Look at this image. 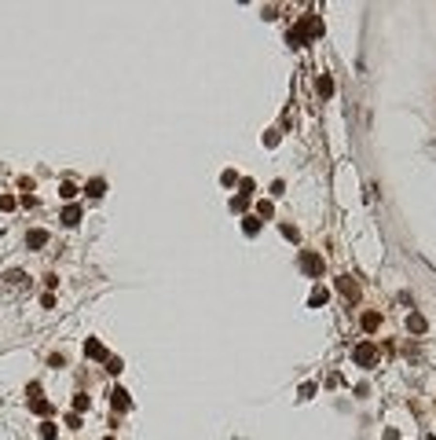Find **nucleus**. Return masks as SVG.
<instances>
[{"label":"nucleus","instance_id":"5","mask_svg":"<svg viewBox=\"0 0 436 440\" xmlns=\"http://www.w3.org/2000/svg\"><path fill=\"white\" fill-rule=\"evenodd\" d=\"M110 396H114V407H121V411L129 407V392H125V389H114Z\"/></svg>","mask_w":436,"mask_h":440},{"label":"nucleus","instance_id":"3","mask_svg":"<svg viewBox=\"0 0 436 440\" xmlns=\"http://www.w3.org/2000/svg\"><path fill=\"white\" fill-rule=\"evenodd\" d=\"M84 356H92V359H107V349H103L96 338H88V341H84Z\"/></svg>","mask_w":436,"mask_h":440},{"label":"nucleus","instance_id":"7","mask_svg":"<svg viewBox=\"0 0 436 440\" xmlns=\"http://www.w3.org/2000/svg\"><path fill=\"white\" fill-rule=\"evenodd\" d=\"M103 191H107V183H103V180H92V183H88V195H92V198H99Z\"/></svg>","mask_w":436,"mask_h":440},{"label":"nucleus","instance_id":"10","mask_svg":"<svg viewBox=\"0 0 436 440\" xmlns=\"http://www.w3.org/2000/svg\"><path fill=\"white\" fill-rule=\"evenodd\" d=\"M407 323H411V330H414V334H421V330H425V319H421V316H411Z\"/></svg>","mask_w":436,"mask_h":440},{"label":"nucleus","instance_id":"1","mask_svg":"<svg viewBox=\"0 0 436 440\" xmlns=\"http://www.w3.org/2000/svg\"><path fill=\"white\" fill-rule=\"evenodd\" d=\"M374 359H378V352H374V345H359V349H355V363H359V367H371Z\"/></svg>","mask_w":436,"mask_h":440},{"label":"nucleus","instance_id":"11","mask_svg":"<svg viewBox=\"0 0 436 440\" xmlns=\"http://www.w3.org/2000/svg\"><path fill=\"white\" fill-rule=\"evenodd\" d=\"M341 293H348V297H355V282H352V279H341Z\"/></svg>","mask_w":436,"mask_h":440},{"label":"nucleus","instance_id":"6","mask_svg":"<svg viewBox=\"0 0 436 440\" xmlns=\"http://www.w3.org/2000/svg\"><path fill=\"white\" fill-rule=\"evenodd\" d=\"M63 220H66V224H77V220H81V209H77V206H70V209L63 213Z\"/></svg>","mask_w":436,"mask_h":440},{"label":"nucleus","instance_id":"14","mask_svg":"<svg viewBox=\"0 0 436 440\" xmlns=\"http://www.w3.org/2000/svg\"><path fill=\"white\" fill-rule=\"evenodd\" d=\"M257 228H260V224H257V216H246V235H257Z\"/></svg>","mask_w":436,"mask_h":440},{"label":"nucleus","instance_id":"12","mask_svg":"<svg viewBox=\"0 0 436 440\" xmlns=\"http://www.w3.org/2000/svg\"><path fill=\"white\" fill-rule=\"evenodd\" d=\"M41 440H55V425H51V422H44V429H41Z\"/></svg>","mask_w":436,"mask_h":440},{"label":"nucleus","instance_id":"2","mask_svg":"<svg viewBox=\"0 0 436 440\" xmlns=\"http://www.w3.org/2000/svg\"><path fill=\"white\" fill-rule=\"evenodd\" d=\"M301 268H305L308 275H319L323 272V261L315 257V253H305V257H301Z\"/></svg>","mask_w":436,"mask_h":440},{"label":"nucleus","instance_id":"8","mask_svg":"<svg viewBox=\"0 0 436 440\" xmlns=\"http://www.w3.org/2000/svg\"><path fill=\"white\" fill-rule=\"evenodd\" d=\"M315 88H319V96H330V92H334V81H330V77H319Z\"/></svg>","mask_w":436,"mask_h":440},{"label":"nucleus","instance_id":"13","mask_svg":"<svg viewBox=\"0 0 436 440\" xmlns=\"http://www.w3.org/2000/svg\"><path fill=\"white\" fill-rule=\"evenodd\" d=\"M59 195H63V198H74L77 187H74V183H63V187H59Z\"/></svg>","mask_w":436,"mask_h":440},{"label":"nucleus","instance_id":"4","mask_svg":"<svg viewBox=\"0 0 436 440\" xmlns=\"http://www.w3.org/2000/svg\"><path fill=\"white\" fill-rule=\"evenodd\" d=\"M359 323H363V330L371 334V330H378V323H381V319H378V312H367V316H363Z\"/></svg>","mask_w":436,"mask_h":440},{"label":"nucleus","instance_id":"9","mask_svg":"<svg viewBox=\"0 0 436 440\" xmlns=\"http://www.w3.org/2000/svg\"><path fill=\"white\" fill-rule=\"evenodd\" d=\"M44 242H48L44 231H30V246H44Z\"/></svg>","mask_w":436,"mask_h":440}]
</instances>
